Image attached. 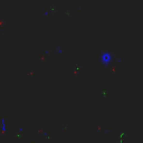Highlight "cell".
Returning a JSON list of instances; mask_svg holds the SVG:
<instances>
[{"mask_svg": "<svg viewBox=\"0 0 143 143\" xmlns=\"http://www.w3.org/2000/svg\"><path fill=\"white\" fill-rule=\"evenodd\" d=\"M112 60H113V56H112V54L110 53V52H104V53H102V55H101V61H102V64L104 65V66L110 65L112 63Z\"/></svg>", "mask_w": 143, "mask_h": 143, "instance_id": "1", "label": "cell"}, {"mask_svg": "<svg viewBox=\"0 0 143 143\" xmlns=\"http://www.w3.org/2000/svg\"><path fill=\"white\" fill-rule=\"evenodd\" d=\"M57 52H58L59 55H61V54H63V49H60V48H58V49H57Z\"/></svg>", "mask_w": 143, "mask_h": 143, "instance_id": "2", "label": "cell"}]
</instances>
